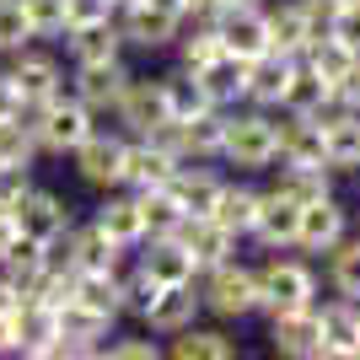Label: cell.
I'll return each instance as SVG.
<instances>
[{"instance_id":"obj_37","label":"cell","mask_w":360,"mask_h":360,"mask_svg":"<svg viewBox=\"0 0 360 360\" xmlns=\"http://www.w3.org/2000/svg\"><path fill=\"white\" fill-rule=\"evenodd\" d=\"M328 280H333V290H339V296H349V301H360V237L355 242H333L328 248Z\"/></svg>"},{"instance_id":"obj_22","label":"cell","mask_w":360,"mask_h":360,"mask_svg":"<svg viewBox=\"0 0 360 360\" xmlns=\"http://www.w3.org/2000/svg\"><path fill=\"white\" fill-rule=\"evenodd\" d=\"M140 248H146V253H140V269H146L156 285H188V280H199L194 258H188V248H183L178 237H146Z\"/></svg>"},{"instance_id":"obj_15","label":"cell","mask_w":360,"mask_h":360,"mask_svg":"<svg viewBox=\"0 0 360 360\" xmlns=\"http://www.w3.org/2000/svg\"><path fill=\"white\" fill-rule=\"evenodd\" d=\"M178 150H167L162 140L150 135H135L129 140V150H124V183L129 188H167V178L178 172Z\"/></svg>"},{"instance_id":"obj_6","label":"cell","mask_w":360,"mask_h":360,"mask_svg":"<svg viewBox=\"0 0 360 360\" xmlns=\"http://www.w3.org/2000/svg\"><path fill=\"white\" fill-rule=\"evenodd\" d=\"M113 22H119V38L135 49H167L183 32V16L167 11V6H150V0H124Z\"/></svg>"},{"instance_id":"obj_25","label":"cell","mask_w":360,"mask_h":360,"mask_svg":"<svg viewBox=\"0 0 360 360\" xmlns=\"http://www.w3.org/2000/svg\"><path fill=\"white\" fill-rule=\"evenodd\" d=\"M290 54H274V49H264L258 60H248V86H242V97L253 108H280V91H285V75H290Z\"/></svg>"},{"instance_id":"obj_2","label":"cell","mask_w":360,"mask_h":360,"mask_svg":"<svg viewBox=\"0 0 360 360\" xmlns=\"http://www.w3.org/2000/svg\"><path fill=\"white\" fill-rule=\"evenodd\" d=\"M199 307H210L215 317H248L258 312V274L237 258H226L215 269H205V290H199Z\"/></svg>"},{"instance_id":"obj_40","label":"cell","mask_w":360,"mask_h":360,"mask_svg":"<svg viewBox=\"0 0 360 360\" xmlns=\"http://www.w3.org/2000/svg\"><path fill=\"white\" fill-rule=\"evenodd\" d=\"M32 38H65V0H22Z\"/></svg>"},{"instance_id":"obj_49","label":"cell","mask_w":360,"mask_h":360,"mask_svg":"<svg viewBox=\"0 0 360 360\" xmlns=\"http://www.w3.org/2000/svg\"><path fill=\"white\" fill-rule=\"evenodd\" d=\"M16 113H27V108H22V97H16V86H11V81H6V75H0V119H16Z\"/></svg>"},{"instance_id":"obj_36","label":"cell","mask_w":360,"mask_h":360,"mask_svg":"<svg viewBox=\"0 0 360 360\" xmlns=\"http://www.w3.org/2000/svg\"><path fill=\"white\" fill-rule=\"evenodd\" d=\"M0 264H6V280H16V285L27 290L32 280H38V269L49 264V248H44V242H32V237H22V231H16V237H11V248L0 253Z\"/></svg>"},{"instance_id":"obj_30","label":"cell","mask_w":360,"mask_h":360,"mask_svg":"<svg viewBox=\"0 0 360 360\" xmlns=\"http://www.w3.org/2000/svg\"><path fill=\"white\" fill-rule=\"evenodd\" d=\"M253 215H258V188H242V183H221V194H215V210L210 221H221L231 237H248L253 231Z\"/></svg>"},{"instance_id":"obj_3","label":"cell","mask_w":360,"mask_h":360,"mask_svg":"<svg viewBox=\"0 0 360 360\" xmlns=\"http://www.w3.org/2000/svg\"><path fill=\"white\" fill-rule=\"evenodd\" d=\"M258 274V312H285V307H307L317 296V280L301 258H269Z\"/></svg>"},{"instance_id":"obj_46","label":"cell","mask_w":360,"mask_h":360,"mask_svg":"<svg viewBox=\"0 0 360 360\" xmlns=\"http://www.w3.org/2000/svg\"><path fill=\"white\" fill-rule=\"evenodd\" d=\"M103 355H113V360H156L162 349L150 345V339H119V345H103Z\"/></svg>"},{"instance_id":"obj_52","label":"cell","mask_w":360,"mask_h":360,"mask_svg":"<svg viewBox=\"0 0 360 360\" xmlns=\"http://www.w3.org/2000/svg\"><path fill=\"white\" fill-rule=\"evenodd\" d=\"M231 6H264V0H231Z\"/></svg>"},{"instance_id":"obj_24","label":"cell","mask_w":360,"mask_h":360,"mask_svg":"<svg viewBox=\"0 0 360 360\" xmlns=\"http://www.w3.org/2000/svg\"><path fill=\"white\" fill-rule=\"evenodd\" d=\"M167 194L178 199L183 215H210L215 210V194H221V178H215L210 167H188L178 162V172L167 178Z\"/></svg>"},{"instance_id":"obj_19","label":"cell","mask_w":360,"mask_h":360,"mask_svg":"<svg viewBox=\"0 0 360 360\" xmlns=\"http://www.w3.org/2000/svg\"><path fill=\"white\" fill-rule=\"evenodd\" d=\"M140 317H146V328H156V333L188 328V323L199 317V290H194V280H188V285H156V290H150V301L140 307Z\"/></svg>"},{"instance_id":"obj_31","label":"cell","mask_w":360,"mask_h":360,"mask_svg":"<svg viewBox=\"0 0 360 360\" xmlns=\"http://www.w3.org/2000/svg\"><path fill=\"white\" fill-rule=\"evenodd\" d=\"M54 307H44V301H22V312H16V355L27 360H44L49 339H54Z\"/></svg>"},{"instance_id":"obj_21","label":"cell","mask_w":360,"mask_h":360,"mask_svg":"<svg viewBox=\"0 0 360 360\" xmlns=\"http://www.w3.org/2000/svg\"><path fill=\"white\" fill-rule=\"evenodd\" d=\"M339 237H345V205H339L333 194L301 205V226H296V248L301 253H328Z\"/></svg>"},{"instance_id":"obj_11","label":"cell","mask_w":360,"mask_h":360,"mask_svg":"<svg viewBox=\"0 0 360 360\" xmlns=\"http://www.w3.org/2000/svg\"><path fill=\"white\" fill-rule=\"evenodd\" d=\"M317 119H323V162H328V172H360V108L328 103Z\"/></svg>"},{"instance_id":"obj_29","label":"cell","mask_w":360,"mask_h":360,"mask_svg":"<svg viewBox=\"0 0 360 360\" xmlns=\"http://www.w3.org/2000/svg\"><path fill=\"white\" fill-rule=\"evenodd\" d=\"M199 81H205V91L215 97V108H226V103H237L242 97V86H248V60H237V54H215V60H205L199 65Z\"/></svg>"},{"instance_id":"obj_42","label":"cell","mask_w":360,"mask_h":360,"mask_svg":"<svg viewBox=\"0 0 360 360\" xmlns=\"http://www.w3.org/2000/svg\"><path fill=\"white\" fill-rule=\"evenodd\" d=\"M328 38H339L349 54H360V0L333 6V16H328Z\"/></svg>"},{"instance_id":"obj_44","label":"cell","mask_w":360,"mask_h":360,"mask_svg":"<svg viewBox=\"0 0 360 360\" xmlns=\"http://www.w3.org/2000/svg\"><path fill=\"white\" fill-rule=\"evenodd\" d=\"M103 16H113V0H65V27L103 22Z\"/></svg>"},{"instance_id":"obj_34","label":"cell","mask_w":360,"mask_h":360,"mask_svg":"<svg viewBox=\"0 0 360 360\" xmlns=\"http://www.w3.org/2000/svg\"><path fill=\"white\" fill-rule=\"evenodd\" d=\"M32 156H38V140L27 129V113L0 119V172H27Z\"/></svg>"},{"instance_id":"obj_41","label":"cell","mask_w":360,"mask_h":360,"mask_svg":"<svg viewBox=\"0 0 360 360\" xmlns=\"http://www.w3.org/2000/svg\"><path fill=\"white\" fill-rule=\"evenodd\" d=\"M32 27H27V11H22V0H0V54H11V49H27Z\"/></svg>"},{"instance_id":"obj_33","label":"cell","mask_w":360,"mask_h":360,"mask_svg":"<svg viewBox=\"0 0 360 360\" xmlns=\"http://www.w3.org/2000/svg\"><path fill=\"white\" fill-rule=\"evenodd\" d=\"M172 355L178 360H231L237 355V339H226L221 328H178L172 333Z\"/></svg>"},{"instance_id":"obj_12","label":"cell","mask_w":360,"mask_h":360,"mask_svg":"<svg viewBox=\"0 0 360 360\" xmlns=\"http://www.w3.org/2000/svg\"><path fill=\"white\" fill-rule=\"evenodd\" d=\"M274 162L328 167L323 162V119L317 113H285V124H274Z\"/></svg>"},{"instance_id":"obj_28","label":"cell","mask_w":360,"mask_h":360,"mask_svg":"<svg viewBox=\"0 0 360 360\" xmlns=\"http://www.w3.org/2000/svg\"><path fill=\"white\" fill-rule=\"evenodd\" d=\"M97 226H103L119 248H140V242H146V215H140L135 194H108L103 210H97Z\"/></svg>"},{"instance_id":"obj_48","label":"cell","mask_w":360,"mask_h":360,"mask_svg":"<svg viewBox=\"0 0 360 360\" xmlns=\"http://www.w3.org/2000/svg\"><path fill=\"white\" fill-rule=\"evenodd\" d=\"M22 301H27V290L0 274V317H16V312H22Z\"/></svg>"},{"instance_id":"obj_35","label":"cell","mask_w":360,"mask_h":360,"mask_svg":"<svg viewBox=\"0 0 360 360\" xmlns=\"http://www.w3.org/2000/svg\"><path fill=\"white\" fill-rule=\"evenodd\" d=\"M135 205H140V215H146V237H172L183 226V210L167 188H135Z\"/></svg>"},{"instance_id":"obj_8","label":"cell","mask_w":360,"mask_h":360,"mask_svg":"<svg viewBox=\"0 0 360 360\" xmlns=\"http://www.w3.org/2000/svg\"><path fill=\"white\" fill-rule=\"evenodd\" d=\"M11 221L22 237L32 242H60L65 231H70V205H65L60 194H49V188H22V199L11 205Z\"/></svg>"},{"instance_id":"obj_43","label":"cell","mask_w":360,"mask_h":360,"mask_svg":"<svg viewBox=\"0 0 360 360\" xmlns=\"http://www.w3.org/2000/svg\"><path fill=\"white\" fill-rule=\"evenodd\" d=\"M150 290H156V280H150L146 269H135L129 280H119V312H140L150 301Z\"/></svg>"},{"instance_id":"obj_39","label":"cell","mask_w":360,"mask_h":360,"mask_svg":"<svg viewBox=\"0 0 360 360\" xmlns=\"http://www.w3.org/2000/svg\"><path fill=\"white\" fill-rule=\"evenodd\" d=\"M172 44L183 49V70H199L205 60H215V54H221V32H215V22H199V27L188 32V38L178 32Z\"/></svg>"},{"instance_id":"obj_51","label":"cell","mask_w":360,"mask_h":360,"mask_svg":"<svg viewBox=\"0 0 360 360\" xmlns=\"http://www.w3.org/2000/svg\"><path fill=\"white\" fill-rule=\"evenodd\" d=\"M11 237H16V221H11V210H0V253L11 248Z\"/></svg>"},{"instance_id":"obj_20","label":"cell","mask_w":360,"mask_h":360,"mask_svg":"<svg viewBox=\"0 0 360 360\" xmlns=\"http://www.w3.org/2000/svg\"><path fill=\"white\" fill-rule=\"evenodd\" d=\"M317 32H328L323 22H317L301 0H285L280 11H269V49L274 54H290V60H301L307 54V44H312Z\"/></svg>"},{"instance_id":"obj_27","label":"cell","mask_w":360,"mask_h":360,"mask_svg":"<svg viewBox=\"0 0 360 360\" xmlns=\"http://www.w3.org/2000/svg\"><path fill=\"white\" fill-rule=\"evenodd\" d=\"M65 38H70V54L75 65H91V60H119V22L113 16H103V22H81V27H65Z\"/></svg>"},{"instance_id":"obj_26","label":"cell","mask_w":360,"mask_h":360,"mask_svg":"<svg viewBox=\"0 0 360 360\" xmlns=\"http://www.w3.org/2000/svg\"><path fill=\"white\" fill-rule=\"evenodd\" d=\"M162 91H167V119H205V113H215V97L205 91V81H199L194 70H178V75H162Z\"/></svg>"},{"instance_id":"obj_7","label":"cell","mask_w":360,"mask_h":360,"mask_svg":"<svg viewBox=\"0 0 360 360\" xmlns=\"http://www.w3.org/2000/svg\"><path fill=\"white\" fill-rule=\"evenodd\" d=\"M269 345H274V355H290V360H323V323H317L312 301L269 312Z\"/></svg>"},{"instance_id":"obj_5","label":"cell","mask_w":360,"mask_h":360,"mask_svg":"<svg viewBox=\"0 0 360 360\" xmlns=\"http://www.w3.org/2000/svg\"><path fill=\"white\" fill-rule=\"evenodd\" d=\"M49 253L60 258L70 274H86V269H119V242L108 237L103 226L91 221V226H70L60 242H49Z\"/></svg>"},{"instance_id":"obj_18","label":"cell","mask_w":360,"mask_h":360,"mask_svg":"<svg viewBox=\"0 0 360 360\" xmlns=\"http://www.w3.org/2000/svg\"><path fill=\"white\" fill-rule=\"evenodd\" d=\"M296 226H301V205L274 188V194H258V215L248 237H258L269 253H280V248H296Z\"/></svg>"},{"instance_id":"obj_23","label":"cell","mask_w":360,"mask_h":360,"mask_svg":"<svg viewBox=\"0 0 360 360\" xmlns=\"http://www.w3.org/2000/svg\"><path fill=\"white\" fill-rule=\"evenodd\" d=\"M124 86H129V70H124V60H91V65H75V97H81L91 113L113 108Z\"/></svg>"},{"instance_id":"obj_45","label":"cell","mask_w":360,"mask_h":360,"mask_svg":"<svg viewBox=\"0 0 360 360\" xmlns=\"http://www.w3.org/2000/svg\"><path fill=\"white\" fill-rule=\"evenodd\" d=\"M328 97H333L339 108H360V54H355V65H349V70L328 86Z\"/></svg>"},{"instance_id":"obj_16","label":"cell","mask_w":360,"mask_h":360,"mask_svg":"<svg viewBox=\"0 0 360 360\" xmlns=\"http://www.w3.org/2000/svg\"><path fill=\"white\" fill-rule=\"evenodd\" d=\"M113 113L129 124V135H150V129H162V124H167V91H162V75H156V81H140V75H129V86L119 91Z\"/></svg>"},{"instance_id":"obj_32","label":"cell","mask_w":360,"mask_h":360,"mask_svg":"<svg viewBox=\"0 0 360 360\" xmlns=\"http://www.w3.org/2000/svg\"><path fill=\"white\" fill-rule=\"evenodd\" d=\"M333 97H328V81L323 75H312L307 65H290V75H285V91H280V108L285 113H323Z\"/></svg>"},{"instance_id":"obj_17","label":"cell","mask_w":360,"mask_h":360,"mask_svg":"<svg viewBox=\"0 0 360 360\" xmlns=\"http://www.w3.org/2000/svg\"><path fill=\"white\" fill-rule=\"evenodd\" d=\"M317 323H323V360H360V301L339 296L317 307Z\"/></svg>"},{"instance_id":"obj_4","label":"cell","mask_w":360,"mask_h":360,"mask_svg":"<svg viewBox=\"0 0 360 360\" xmlns=\"http://www.w3.org/2000/svg\"><path fill=\"white\" fill-rule=\"evenodd\" d=\"M221 156L237 162V167H269L274 162V119L264 108H253V113H226Z\"/></svg>"},{"instance_id":"obj_14","label":"cell","mask_w":360,"mask_h":360,"mask_svg":"<svg viewBox=\"0 0 360 360\" xmlns=\"http://www.w3.org/2000/svg\"><path fill=\"white\" fill-rule=\"evenodd\" d=\"M6 81L16 86L22 108H38V103H49L54 91H65L60 65L49 60V54H27V49H11V70H6Z\"/></svg>"},{"instance_id":"obj_13","label":"cell","mask_w":360,"mask_h":360,"mask_svg":"<svg viewBox=\"0 0 360 360\" xmlns=\"http://www.w3.org/2000/svg\"><path fill=\"white\" fill-rule=\"evenodd\" d=\"M172 237L188 248V258H194L199 274L215 269V264H226V258H237V237H231L221 221H210V215H183V226Z\"/></svg>"},{"instance_id":"obj_1","label":"cell","mask_w":360,"mask_h":360,"mask_svg":"<svg viewBox=\"0 0 360 360\" xmlns=\"http://www.w3.org/2000/svg\"><path fill=\"white\" fill-rule=\"evenodd\" d=\"M27 129H32V140H38V150H49V156H70L97 124H91V108L81 103L75 91H70V97L54 91L49 103L27 108Z\"/></svg>"},{"instance_id":"obj_10","label":"cell","mask_w":360,"mask_h":360,"mask_svg":"<svg viewBox=\"0 0 360 360\" xmlns=\"http://www.w3.org/2000/svg\"><path fill=\"white\" fill-rule=\"evenodd\" d=\"M215 32H221V49L237 54V60H258L269 49V11L264 6H226L215 16Z\"/></svg>"},{"instance_id":"obj_47","label":"cell","mask_w":360,"mask_h":360,"mask_svg":"<svg viewBox=\"0 0 360 360\" xmlns=\"http://www.w3.org/2000/svg\"><path fill=\"white\" fill-rule=\"evenodd\" d=\"M178 6H183V22H215L231 0H178Z\"/></svg>"},{"instance_id":"obj_38","label":"cell","mask_w":360,"mask_h":360,"mask_svg":"<svg viewBox=\"0 0 360 360\" xmlns=\"http://www.w3.org/2000/svg\"><path fill=\"white\" fill-rule=\"evenodd\" d=\"M280 194L296 199V205H312V199L333 194L328 188V167H285V172H280Z\"/></svg>"},{"instance_id":"obj_9","label":"cell","mask_w":360,"mask_h":360,"mask_svg":"<svg viewBox=\"0 0 360 360\" xmlns=\"http://www.w3.org/2000/svg\"><path fill=\"white\" fill-rule=\"evenodd\" d=\"M124 150H129L124 135L91 129V135L70 150V162H75V172H81V183H91V188H119L124 183Z\"/></svg>"},{"instance_id":"obj_50","label":"cell","mask_w":360,"mask_h":360,"mask_svg":"<svg viewBox=\"0 0 360 360\" xmlns=\"http://www.w3.org/2000/svg\"><path fill=\"white\" fill-rule=\"evenodd\" d=\"M0 355H16V317H0Z\"/></svg>"}]
</instances>
